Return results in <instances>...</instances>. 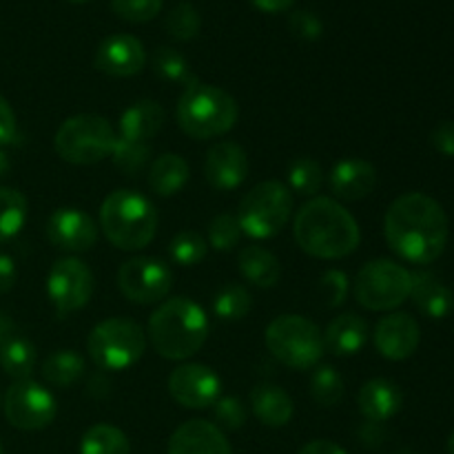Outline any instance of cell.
<instances>
[{
    "label": "cell",
    "instance_id": "obj_1",
    "mask_svg": "<svg viewBox=\"0 0 454 454\" xmlns=\"http://www.w3.org/2000/svg\"><path fill=\"white\" fill-rule=\"evenodd\" d=\"M386 242L411 264H433L448 244V217L437 200L426 193L399 195L386 211Z\"/></svg>",
    "mask_w": 454,
    "mask_h": 454
},
{
    "label": "cell",
    "instance_id": "obj_2",
    "mask_svg": "<svg viewBox=\"0 0 454 454\" xmlns=\"http://www.w3.org/2000/svg\"><path fill=\"white\" fill-rule=\"evenodd\" d=\"M297 247L319 260H341L359 247L355 217L331 198H315L301 207L293 224Z\"/></svg>",
    "mask_w": 454,
    "mask_h": 454
},
{
    "label": "cell",
    "instance_id": "obj_3",
    "mask_svg": "<svg viewBox=\"0 0 454 454\" xmlns=\"http://www.w3.org/2000/svg\"><path fill=\"white\" fill-rule=\"evenodd\" d=\"M208 337V319L200 304L189 297H173L158 306L149 319V341L164 359H189Z\"/></svg>",
    "mask_w": 454,
    "mask_h": 454
},
{
    "label": "cell",
    "instance_id": "obj_4",
    "mask_svg": "<svg viewBox=\"0 0 454 454\" xmlns=\"http://www.w3.org/2000/svg\"><path fill=\"white\" fill-rule=\"evenodd\" d=\"M100 224L106 239L122 251L149 247L158 231V211L137 191H114L100 207Z\"/></svg>",
    "mask_w": 454,
    "mask_h": 454
},
{
    "label": "cell",
    "instance_id": "obj_5",
    "mask_svg": "<svg viewBox=\"0 0 454 454\" xmlns=\"http://www.w3.org/2000/svg\"><path fill=\"white\" fill-rule=\"evenodd\" d=\"M177 124L195 140H211L229 133L238 122V102L224 89L195 82L177 100Z\"/></svg>",
    "mask_w": 454,
    "mask_h": 454
},
{
    "label": "cell",
    "instance_id": "obj_6",
    "mask_svg": "<svg viewBox=\"0 0 454 454\" xmlns=\"http://www.w3.org/2000/svg\"><path fill=\"white\" fill-rule=\"evenodd\" d=\"M266 346L275 359L295 371H309L324 355V335L317 324L301 315H282L266 328Z\"/></svg>",
    "mask_w": 454,
    "mask_h": 454
},
{
    "label": "cell",
    "instance_id": "obj_7",
    "mask_svg": "<svg viewBox=\"0 0 454 454\" xmlns=\"http://www.w3.org/2000/svg\"><path fill=\"white\" fill-rule=\"evenodd\" d=\"M146 348V335L136 322L129 319H105L98 324L87 340L89 357L100 371H127L140 362Z\"/></svg>",
    "mask_w": 454,
    "mask_h": 454
},
{
    "label": "cell",
    "instance_id": "obj_8",
    "mask_svg": "<svg viewBox=\"0 0 454 454\" xmlns=\"http://www.w3.org/2000/svg\"><path fill=\"white\" fill-rule=\"evenodd\" d=\"M293 211V193L282 182H262L253 186L239 202L238 222L242 233L255 239H269L286 226Z\"/></svg>",
    "mask_w": 454,
    "mask_h": 454
},
{
    "label": "cell",
    "instance_id": "obj_9",
    "mask_svg": "<svg viewBox=\"0 0 454 454\" xmlns=\"http://www.w3.org/2000/svg\"><path fill=\"white\" fill-rule=\"evenodd\" d=\"M115 131L109 120L100 115H74L65 120L56 133V151L65 162L87 167L111 155Z\"/></svg>",
    "mask_w": 454,
    "mask_h": 454
},
{
    "label": "cell",
    "instance_id": "obj_10",
    "mask_svg": "<svg viewBox=\"0 0 454 454\" xmlns=\"http://www.w3.org/2000/svg\"><path fill=\"white\" fill-rule=\"evenodd\" d=\"M412 273L393 260H372L355 278V297L368 310H393L411 297Z\"/></svg>",
    "mask_w": 454,
    "mask_h": 454
},
{
    "label": "cell",
    "instance_id": "obj_11",
    "mask_svg": "<svg viewBox=\"0 0 454 454\" xmlns=\"http://www.w3.org/2000/svg\"><path fill=\"white\" fill-rule=\"evenodd\" d=\"M47 295L58 317L84 309L93 295V273L75 257H62L47 275Z\"/></svg>",
    "mask_w": 454,
    "mask_h": 454
},
{
    "label": "cell",
    "instance_id": "obj_12",
    "mask_svg": "<svg viewBox=\"0 0 454 454\" xmlns=\"http://www.w3.org/2000/svg\"><path fill=\"white\" fill-rule=\"evenodd\" d=\"M118 286L133 304H158L173 286V273L162 260L133 257L118 270Z\"/></svg>",
    "mask_w": 454,
    "mask_h": 454
},
{
    "label": "cell",
    "instance_id": "obj_13",
    "mask_svg": "<svg viewBox=\"0 0 454 454\" xmlns=\"http://www.w3.org/2000/svg\"><path fill=\"white\" fill-rule=\"evenodd\" d=\"M4 415L18 430H43L56 419V399L44 386L18 380L4 395Z\"/></svg>",
    "mask_w": 454,
    "mask_h": 454
},
{
    "label": "cell",
    "instance_id": "obj_14",
    "mask_svg": "<svg viewBox=\"0 0 454 454\" xmlns=\"http://www.w3.org/2000/svg\"><path fill=\"white\" fill-rule=\"evenodd\" d=\"M168 393L180 406L202 411L220 399L222 381L213 368L202 364H182L168 375Z\"/></svg>",
    "mask_w": 454,
    "mask_h": 454
},
{
    "label": "cell",
    "instance_id": "obj_15",
    "mask_svg": "<svg viewBox=\"0 0 454 454\" xmlns=\"http://www.w3.org/2000/svg\"><path fill=\"white\" fill-rule=\"evenodd\" d=\"M47 238L60 251L84 253L98 242V226L80 208H58L47 222Z\"/></svg>",
    "mask_w": 454,
    "mask_h": 454
},
{
    "label": "cell",
    "instance_id": "obj_16",
    "mask_svg": "<svg viewBox=\"0 0 454 454\" xmlns=\"http://www.w3.org/2000/svg\"><path fill=\"white\" fill-rule=\"evenodd\" d=\"M146 62L145 47L136 35L115 34L100 43L96 51V69L114 78H131Z\"/></svg>",
    "mask_w": 454,
    "mask_h": 454
},
{
    "label": "cell",
    "instance_id": "obj_17",
    "mask_svg": "<svg viewBox=\"0 0 454 454\" xmlns=\"http://www.w3.org/2000/svg\"><path fill=\"white\" fill-rule=\"evenodd\" d=\"M207 182L217 191H233L244 184L248 176V158L235 142H217L208 149L204 162Z\"/></svg>",
    "mask_w": 454,
    "mask_h": 454
},
{
    "label": "cell",
    "instance_id": "obj_18",
    "mask_svg": "<svg viewBox=\"0 0 454 454\" xmlns=\"http://www.w3.org/2000/svg\"><path fill=\"white\" fill-rule=\"evenodd\" d=\"M419 324L406 313H393L381 319L375 328V346L386 359L403 362L412 357L419 346Z\"/></svg>",
    "mask_w": 454,
    "mask_h": 454
},
{
    "label": "cell",
    "instance_id": "obj_19",
    "mask_svg": "<svg viewBox=\"0 0 454 454\" xmlns=\"http://www.w3.org/2000/svg\"><path fill=\"white\" fill-rule=\"evenodd\" d=\"M168 454H233V450L215 424L191 419L171 434Z\"/></svg>",
    "mask_w": 454,
    "mask_h": 454
},
{
    "label": "cell",
    "instance_id": "obj_20",
    "mask_svg": "<svg viewBox=\"0 0 454 454\" xmlns=\"http://www.w3.org/2000/svg\"><path fill=\"white\" fill-rule=\"evenodd\" d=\"M328 184L335 198L346 202H357L371 195L377 184V171L371 162L359 158L341 160L333 167L328 176Z\"/></svg>",
    "mask_w": 454,
    "mask_h": 454
},
{
    "label": "cell",
    "instance_id": "obj_21",
    "mask_svg": "<svg viewBox=\"0 0 454 454\" xmlns=\"http://www.w3.org/2000/svg\"><path fill=\"white\" fill-rule=\"evenodd\" d=\"M403 406V395L390 380H371L359 390V411L368 421L384 424Z\"/></svg>",
    "mask_w": 454,
    "mask_h": 454
},
{
    "label": "cell",
    "instance_id": "obj_22",
    "mask_svg": "<svg viewBox=\"0 0 454 454\" xmlns=\"http://www.w3.org/2000/svg\"><path fill=\"white\" fill-rule=\"evenodd\" d=\"M411 297L430 319H443L454 310V293L433 273H412Z\"/></svg>",
    "mask_w": 454,
    "mask_h": 454
},
{
    "label": "cell",
    "instance_id": "obj_23",
    "mask_svg": "<svg viewBox=\"0 0 454 454\" xmlns=\"http://www.w3.org/2000/svg\"><path fill=\"white\" fill-rule=\"evenodd\" d=\"M368 341V324L357 313H344L328 324L324 333V348L337 357L357 355Z\"/></svg>",
    "mask_w": 454,
    "mask_h": 454
},
{
    "label": "cell",
    "instance_id": "obj_24",
    "mask_svg": "<svg viewBox=\"0 0 454 454\" xmlns=\"http://www.w3.org/2000/svg\"><path fill=\"white\" fill-rule=\"evenodd\" d=\"M251 408L257 419L269 428H282L295 412L293 399L273 384H260L251 390Z\"/></svg>",
    "mask_w": 454,
    "mask_h": 454
},
{
    "label": "cell",
    "instance_id": "obj_25",
    "mask_svg": "<svg viewBox=\"0 0 454 454\" xmlns=\"http://www.w3.org/2000/svg\"><path fill=\"white\" fill-rule=\"evenodd\" d=\"M167 114L155 100H140L129 106L120 118V137L146 142L162 129Z\"/></svg>",
    "mask_w": 454,
    "mask_h": 454
},
{
    "label": "cell",
    "instance_id": "obj_26",
    "mask_svg": "<svg viewBox=\"0 0 454 454\" xmlns=\"http://www.w3.org/2000/svg\"><path fill=\"white\" fill-rule=\"evenodd\" d=\"M189 182V164L177 153H164L153 162L149 171V186L160 198L180 193Z\"/></svg>",
    "mask_w": 454,
    "mask_h": 454
},
{
    "label": "cell",
    "instance_id": "obj_27",
    "mask_svg": "<svg viewBox=\"0 0 454 454\" xmlns=\"http://www.w3.org/2000/svg\"><path fill=\"white\" fill-rule=\"evenodd\" d=\"M239 273L260 288H273L279 282L282 275V266H279L278 257L270 251L262 247H247L239 253Z\"/></svg>",
    "mask_w": 454,
    "mask_h": 454
},
{
    "label": "cell",
    "instance_id": "obj_28",
    "mask_svg": "<svg viewBox=\"0 0 454 454\" xmlns=\"http://www.w3.org/2000/svg\"><path fill=\"white\" fill-rule=\"evenodd\" d=\"M84 375V359L75 350H56L43 364L44 381L53 388H69Z\"/></svg>",
    "mask_w": 454,
    "mask_h": 454
},
{
    "label": "cell",
    "instance_id": "obj_29",
    "mask_svg": "<svg viewBox=\"0 0 454 454\" xmlns=\"http://www.w3.org/2000/svg\"><path fill=\"white\" fill-rule=\"evenodd\" d=\"M80 454H131V443L115 426L96 424L84 433Z\"/></svg>",
    "mask_w": 454,
    "mask_h": 454
},
{
    "label": "cell",
    "instance_id": "obj_30",
    "mask_svg": "<svg viewBox=\"0 0 454 454\" xmlns=\"http://www.w3.org/2000/svg\"><path fill=\"white\" fill-rule=\"evenodd\" d=\"M0 366L9 377L29 380L35 366V346L25 337H12L0 350Z\"/></svg>",
    "mask_w": 454,
    "mask_h": 454
},
{
    "label": "cell",
    "instance_id": "obj_31",
    "mask_svg": "<svg viewBox=\"0 0 454 454\" xmlns=\"http://www.w3.org/2000/svg\"><path fill=\"white\" fill-rule=\"evenodd\" d=\"M27 222V200L16 189H0V242L16 238Z\"/></svg>",
    "mask_w": 454,
    "mask_h": 454
},
{
    "label": "cell",
    "instance_id": "obj_32",
    "mask_svg": "<svg viewBox=\"0 0 454 454\" xmlns=\"http://www.w3.org/2000/svg\"><path fill=\"white\" fill-rule=\"evenodd\" d=\"M153 69L162 80H167V82L182 84L184 89L198 82L193 75V71H191L189 62H186V58L171 47H160L158 51H155Z\"/></svg>",
    "mask_w": 454,
    "mask_h": 454
},
{
    "label": "cell",
    "instance_id": "obj_33",
    "mask_svg": "<svg viewBox=\"0 0 454 454\" xmlns=\"http://www.w3.org/2000/svg\"><path fill=\"white\" fill-rule=\"evenodd\" d=\"M310 397L322 408H333L344 399V380L333 366H317L310 377Z\"/></svg>",
    "mask_w": 454,
    "mask_h": 454
},
{
    "label": "cell",
    "instance_id": "obj_34",
    "mask_svg": "<svg viewBox=\"0 0 454 454\" xmlns=\"http://www.w3.org/2000/svg\"><path fill=\"white\" fill-rule=\"evenodd\" d=\"M251 293L244 286H239V284H229V286L222 288L215 295V300H213V310H215L217 317L224 319V322H238V319H244L251 313Z\"/></svg>",
    "mask_w": 454,
    "mask_h": 454
},
{
    "label": "cell",
    "instance_id": "obj_35",
    "mask_svg": "<svg viewBox=\"0 0 454 454\" xmlns=\"http://www.w3.org/2000/svg\"><path fill=\"white\" fill-rule=\"evenodd\" d=\"M151 149L146 142H133L127 140V137H115L114 151H111V158H114V164L124 171L127 176H136L149 162Z\"/></svg>",
    "mask_w": 454,
    "mask_h": 454
},
{
    "label": "cell",
    "instance_id": "obj_36",
    "mask_svg": "<svg viewBox=\"0 0 454 454\" xmlns=\"http://www.w3.org/2000/svg\"><path fill=\"white\" fill-rule=\"evenodd\" d=\"M288 184L297 195H315L319 193L324 184V171L315 160L297 158L288 168Z\"/></svg>",
    "mask_w": 454,
    "mask_h": 454
},
{
    "label": "cell",
    "instance_id": "obj_37",
    "mask_svg": "<svg viewBox=\"0 0 454 454\" xmlns=\"http://www.w3.org/2000/svg\"><path fill=\"white\" fill-rule=\"evenodd\" d=\"M207 239L200 233H195V231H180V233L171 239V247H168L173 262L180 266L200 264V262L207 257Z\"/></svg>",
    "mask_w": 454,
    "mask_h": 454
},
{
    "label": "cell",
    "instance_id": "obj_38",
    "mask_svg": "<svg viewBox=\"0 0 454 454\" xmlns=\"http://www.w3.org/2000/svg\"><path fill=\"white\" fill-rule=\"evenodd\" d=\"M239 238H242V229H239L238 215L220 213L208 224V242L215 251H231L238 247Z\"/></svg>",
    "mask_w": 454,
    "mask_h": 454
},
{
    "label": "cell",
    "instance_id": "obj_39",
    "mask_svg": "<svg viewBox=\"0 0 454 454\" xmlns=\"http://www.w3.org/2000/svg\"><path fill=\"white\" fill-rule=\"evenodd\" d=\"M200 13L193 4L182 3L177 7L171 9L167 18V29L168 34L173 35L176 40H191L200 34Z\"/></svg>",
    "mask_w": 454,
    "mask_h": 454
},
{
    "label": "cell",
    "instance_id": "obj_40",
    "mask_svg": "<svg viewBox=\"0 0 454 454\" xmlns=\"http://www.w3.org/2000/svg\"><path fill=\"white\" fill-rule=\"evenodd\" d=\"M111 7L129 22H146L162 9V0H111Z\"/></svg>",
    "mask_w": 454,
    "mask_h": 454
},
{
    "label": "cell",
    "instance_id": "obj_41",
    "mask_svg": "<svg viewBox=\"0 0 454 454\" xmlns=\"http://www.w3.org/2000/svg\"><path fill=\"white\" fill-rule=\"evenodd\" d=\"M213 406H215L217 424L224 426L226 430H238L247 424V408L238 397H220Z\"/></svg>",
    "mask_w": 454,
    "mask_h": 454
},
{
    "label": "cell",
    "instance_id": "obj_42",
    "mask_svg": "<svg viewBox=\"0 0 454 454\" xmlns=\"http://www.w3.org/2000/svg\"><path fill=\"white\" fill-rule=\"evenodd\" d=\"M322 295L328 306H341L348 295V278L341 270H328L322 278Z\"/></svg>",
    "mask_w": 454,
    "mask_h": 454
},
{
    "label": "cell",
    "instance_id": "obj_43",
    "mask_svg": "<svg viewBox=\"0 0 454 454\" xmlns=\"http://www.w3.org/2000/svg\"><path fill=\"white\" fill-rule=\"evenodd\" d=\"M293 34L304 40H317L322 35V20L310 12H295L291 16Z\"/></svg>",
    "mask_w": 454,
    "mask_h": 454
},
{
    "label": "cell",
    "instance_id": "obj_44",
    "mask_svg": "<svg viewBox=\"0 0 454 454\" xmlns=\"http://www.w3.org/2000/svg\"><path fill=\"white\" fill-rule=\"evenodd\" d=\"M430 142H433V146L439 151V153L452 158L454 155V122L452 120H446V122L437 124L433 131V136H430Z\"/></svg>",
    "mask_w": 454,
    "mask_h": 454
},
{
    "label": "cell",
    "instance_id": "obj_45",
    "mask_svg": "<svg viewBox=\"0 0 454 454\" xmlns=\"http://www.w3.org/2000/svg\"><path fill=\"white\" fill-rule=\"evenodd\" d=\"M16 137V115L9 102L0 96V145H9Z\"/></svg>",
    "mask_w": 454,
    "mask_h": 454
},
{
    "label": "cell",
    "instance_id": "obj_46",
    "mask_svg": "<svg viewBox=\"0 0 454 454\" xmlns=\"http://www.w3.org/2000/svg\"><path fill=\"white\" fill-rule=\"evenodd\" d=\"M16 278H18V270H16V264H13V260L9 255H3V253H0V295L12 291L13 284H16Z\"/></svg>",
    "mask_w": 454,
    "mask_h": 454
},
{
    "label": "cell",
    "instance_id": "obj_47",
    "mask_svg": "<svg viewBox=\"0 0 454 454\" xmlns=\"http://www.w3.org/2000/svg\"><path fill=\"white\" fill-rule=\"evenodd\" d=\"M300 454H348L341 446L328 442V439H317V442H310L301 448Z\"/></svg>",
    "mask_w": 454,
    "mask_h": 454
},
{
    "label": "cell",
    "instance_id": "obj_48",
    "mask_svg": "<svg viewBox=\"0 0 454 454\" xmlns=\"http://www.w3.org/2000/svg\"><path fill=\"white\" fill-rule=\"evenodd\" d=\"M251 3L255 4L257 9H262V12L278 13V12H284V9L291 7L295 0H251Z\"/></svg>",
    "mask_w": 454,
    "mask_h": 454
},
{
    "label": "cell",
    "instance_id": "obj_49",
    "mask_svg": "<svg viewBox=\"0 0 454 454\" xmlns=\"http://www.w3.org/2000/svg\"><path fill=\"white\" fill-rule=\"evenodd\" d=\"M12 337H13V324L9 322L3 313H0V350H3V346L7 344Z\"/></svg>",
    "mask_w": 454,
    "mask_h": 454
},
{
    "label": "cell",
    "instance_id": "obj_50",
    "mask_svg": "<svg viewBox=\"0 0 454 454\" xmlns=\"http://www.w3.org/2000/svg\"><path fill=\"white\" fill-rule=\"evenodd\" d=\"M7 171H9V160H7V155H4L3 151H0V180H3V177L7 176Z\"/></svg>",
    "mask_w": 454,
    "mask_h": 454
},
{
    "label": "cell",
    "instance_id": "obj_51",
    "mask_svg": "<svg viewBox=\"0 0 454 454\" xmlns=\"http://www.w3.org/2000/svg\"><path fill=\"white\" fill-rule=\"evenodd\" d=\"M448 454H454V433L450 434V439H448Z\"/></svg>",
    "mask_w": 454,
    "mask_h": 454
},
{
    "label": "cell",
    "instance_id": "obj_52",
    "mask_svg": "<svg viewBox=\"0 0 454 454\" xmlns=\"http://www.w3.org/2000/svg\"><path fill=\"white\" fill-rule=\"evenodd\" d=\"M71 3H89V0H71Z\"/></svg>",
    "mask_w": 454,
    "mask_h": 454
},
{
    "label": "cell",
    "instance_id": "obj_53",
    "mask_svg": "<svg viewBox=\"0 0 454 454\" xmlns=\"http://www.w3.org/2000/svg\"><path fill=\"white\" fill-rule=\"evenodd\" d=\"M0 454H4V450H3V443H0Z\"/></svg>",
    "mask_w": 454,
    "mask_h": 454
}]
</instances>
